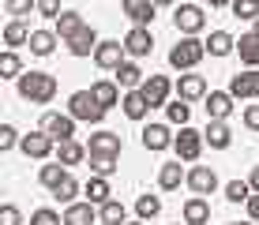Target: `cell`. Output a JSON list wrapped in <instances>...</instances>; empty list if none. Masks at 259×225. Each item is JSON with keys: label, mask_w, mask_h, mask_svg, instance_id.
<instances>
[{"label": "cell", "mask_w": 259, "mask_h": 225, "mask_svg": "<svg viewBox=\"0 0 259 225\" xmlns=\"http://www.w3.org/2000/svg\"><path fill=\"white\" fill-rule=\"evenodd\" d=\"M15 90H19V98L30 102V105H49L53 98H57V79H53L49 71H23V75L15 79Z\"/></svg>", "instance_id": "1"}, {"label": "cell", "mask_w": 259, "mask_h": 225, "mask_svg": "<svg viewBox=\"0 0 259 225\" xmlns=\"http://www.w3.org/2000/svg\"><path fill=\"white\" fill-rule=\"evenodd\" d=\"M203 57H207V41H199L195 34H184V38L169 49V64L177 71H195V64H199Z\"/></svg>", "instance_id": "2"}, {"label": "cell", "mask_w": 259, "mask_h": 225, "mask_svg": "<svg viewBox=\"0 0 259 225\" xmlns=\"http://www.w3.org/2000/svg\"><path fill=\"white\" fill-rule=\"evenodd\" d=\"M68 113L75 116V120H83V124H102L109 109L94 98V90H75V94L68 98Z\"/></svg>", "instance_id": "3"}, {"label": "cell", "mask_w": 259, "mask_h": 225, "mask_svg": "<svg viewBox=\"0 0 259 225\" xmlns=\"http://www.w3.org/2000/svg\"><path fill=\"white\" fill-rule=\"evenodd\" d=\"M203 143H207V135H203V131H195V128H188V124H181V135L173 139V150H177V158H181V161H199Z\"/></svg>", "instance_id": "4"}, {"label": "cell", "mask_w": 259, "mask_h": 225, "mask_svg": "<svg viewBox=\"0 0 259 225\" xmlns=\"http://www.w3.org/2000/svg\"><path fill=\"white\" fill-rule=\"evenodd\" d=\"M19 150L26 158H34V161H46L53 150H57V139H53L49 131L38 128V131H30V135H23V139H19Z\"/></svg>", "instance_id": "5"}, {"label": "cell", "mask_w": 259, "mask_h": 225, "mask_svg": "<svg viewBox=\"0 0 259 225\" xmlns=\"http://www.w3.org/2000/svg\"><path fill=\"white\" fill-rule=\"evenodd\" d=\"M87 150H91V158H120V150H124V139L117 131H94L91 135V143H87Z\"/></svg>", "instance_id": "6"}, {"label": "cell", "mask_w": 259, "mask_h": 225, "mask_svg": "<svg viewBox=\"0 0 259 225\" xmlns=\"http://www.w3.org/2000/svg\"><path fill=\"white\" fill-rule=\"evenodd\" d=\"M124 60H128V49H124V41H98V49H94V64L98 68H105V71H117Z\"/></svg>", "instance_id": "7"}, {"label": "cell", "mask_w": 259, "mask_h": 225, "mask_svg": "<svg viewBox=\"0 0 259 225\" xmlns=\"http://www.w3.org/2000/svg\"><path fill=\"white\" fill-rule=\"evenodd\" d=\"M41 131H49L57 143L75 139V116H71V113H46V116H41Z\"/></svg>", "instance_id": "8"}, {"label": "cell", "mask_w": 259, "mask_h": 225, "mask_svg": "<svg viewBox=\"0 0 259 225\" xmlns=\"http://www.w3.org/2000/svg\"><path fill=\"white\" fill-rule=\"evenodd\" d=\"M173 23H177V30H181V34H199L203 26H207V15H203L199 4H181L173 12Z\"/></svg>", "instance_id": "9"}, {"label": "cell", "mask_w": 259, "mask_h": 225, "mask_svg": "<svg viewBox=\"0 0 259 225\" xmlns=\"http://www.w3.org/2000/svg\"><path fill=\"white\" fill-rule=\"evenodd\" d=\"M229 94H233L237 102H252V98H259V71L255 68L237 71V75L229 79Z\"/></svg>", "instance_id": "10"}, {"label": "cell", "mask_w": 259, "mask_h": 225, "mask_svg": "<svg viewBox=\"0 0 259 225\" xmlns=\"http://www.w3.org/2000/svg\"><path fill=\"white\" fill-rule=\"evenodd\" d=\"M184 184L192 188V195H214L218 192V173H214L210 165H192Z\"/></svg>", "instance_id": "11"}, {"label": "cell", "mask_w": 259, "mask_h": 225, "mask_svg": "<svg viewBox=\"0 0 259 225\" xmlns=\"http://www.w3.org/2000/svg\"><path fill=\"white\" fill-rule=\"evenodd\" d=\"M124 49H128V57H150V49H154V34H150V26H132L128 38H124Z\"/></svg>", "instance_id": "12"}, {"label": "cell", "mask_w": 259, "mask_h": 225, "mask_svg": "<svg viewBox=\"0 0 259 225\" xmlns=\"http://www.w3.org/2000/svg\"><path fill=\"white\" fill-rule=\"evenodd\" d=\"M139 90L147 94V102L158 109V105H165V102H169V94H173L177 86L169 83V75H147V83H143Z\"/></svg>", "instance_id": "13"}, {"label": "cell", "mask_w": 259, "mask_h": 225, "mask_svg": "<svg viewBox=\"0 0 259 225\" xmlns=\"http://www.w3.org/2000/svg\"><path fill=\"white\" fill-rule=\"evenodd\" d=\"M124 15L132 19V26H150V19H154V0H120Z\"/></svg>", "instance_id": "14"}, {"label": "cell", "mask_w": 259, "mask_h": 225, "mask_svg": "<svg viewBox=\"0 0 259 225\" xmlns=\"http://www.w3.org/2000/svg\"><path fill=\"white\" fill-rule=\"evenodd\" d=\"M233 102L237 98L229 94V90H210L207 94V120H226V116L233 113Z\"/></svg>", "instance_id": "15"}, {"label": "cell", "mask_w": 259, "mask_h": 225, "mask_svg": "<svg viewBox=\"0 0 259 225\" xmlns=\"http://www.w3.org/2000/svg\"><path fill=\"white\" fill-rule=\"evenodd\" d=\"M173 86H177V98H184V102H199V98H207V79L192 75V71H188V75H181Z\"/></svg>", "instance_id": "16"}, {"label": "cell", "mask_w": 259, "mask_h": 225, "mask_svg": "<svg viewBox=\"0 0 259 225\" xmlns=\"http://www.w3.org/2000/svg\"><path fill=\"white\" fill-rule=\"evenodd\" d=\"M64 45H68L71 57H91V53L98 49V34H94V26H83V30H75Z\"/></svg>", "instance_id": "17"}, {"label": "cell", "mask_w": 259, "mask_h": 225, "mask_svg": "<svg viewBox=\"0 0 259 225\" xmlns=\"http://www.w3.org/2000/svg\"><path fill=\"white\" fill-rule=\"evenodd\" d=\"M173 139H177V135H169L165 124H147V128H143V147H147L150 154H158V150L173 147Z\"/></svg>", "instance_id": "18"}, {"label": "cell", "mask_w": 259, "mask_h": 225, "mask_svg": "<svg viewBox=\"0 0 259 225\" xmlns=\"http://www.w3.org/2000/svg\"><path fill=\"white\" fill-rule=\"evenodd\" d=\"M120 109H124L128 120H147V113L154 109V105L147 102V94H143V90H128V94H124V102H120Z\"/></svg>", "instance_id": "19"}, {"label": "cell", "mask_w": 259, "mask_h": 225, "mask_svg": "<svg viewBox=\"0 0 259 225\" xmlns=\"http://www.w3.org/2000/svg\"><path fill=\"white\" fill-rule=\"evenodd\" d=\"M98 221V206L87 199V203H68L64 206V225H94Z\"/></svg>", "instance_id": "20"}, {"label": "cell", "mask_w": 259, "mask_h": 225, "mask_svg": "<svg viewBox=\"0 0 259 225\" xmlns=\"http://www.w3.org/2000/svg\"><path fill=\"white\" fill-rule=\"evenodd\" d=\"M184 180H188V173L181 169V158H177V161H165V165L158 169V188H162V192H177Z\"/></svg>", "instance_id": "21"}, {"label": "cell", "mask_w": 259, "mask_h": 225, "mask_svg": "<svg viewBox=\"0 0 259 225\" xmlns=\"http://www.w3.org/2000/svg\"><path fill=\"white\" fill-rule=\"evenodd\" d=\"M184 221H188V225H207L210 221L207 195H192V199H184Z\"/></svg>", "instance_id": "22"}, {"label": "cell", "mask_w": 259, "mask_h": 225, "mask_svg": "<svg viewBox=\"0 0 259 225\" xmlns=\"http://www.w3.org/2000/svg\"><path fill=\"white\" fill-rule=\"evenodd\" d=\"M207 143L210 150H229V143H233V128H229L226 120H207Z\"/></svg>", "instance_id": "23"}, {"label": "cell", "mask_w": 259, "mask_h": 225, "mask_svg": "<svg viewBox=\"0 0 259 225\" xmlns=\"http://www.w3.org/2000/svg\"><path fill=\"white\" fill-rule=\"evenodd\" d=\"M87 158H91V150H87L79 139L57 143V161H64V165H79V161H87Z\"/></svg>", "instance_id": "24"}, {"label": "cell", "mask_w": 259, "mask_h": 225, "mask_svg": "<svg viewBox=\"0 0 259 225\" xmlns=\"http://www.w3.org/2000/svg\"><path fill=\"white\" fill-rule=\"evenodd\" d=\"M83 195H87V199H91L94 206L109 203V199H113V192H109V176H98V173H94V176L83 184Z\"/></svg>", "instance_id": "25"}, {"label": "cell", "mask_w": 259, "mask_h": 225, "mask_svg": "<svg viewBox=\"0 0 259 225\" xmlns=\"http://www.w3.org/2000/svg\"><path fill=\"white\" fill-rule=\"evenodd\" d=\"M117 83L124 90H139L143 83H147V75H143V68L136 64V60H124V64L117 68Z\"/></svg>", "instance_id": "26"}, {"label": "cell", "mask_w": 259, "mask_h": 225, "mask_svg": "<svg viewBox=\"0 0 259 225\" xmlns=\"http://www.w3.org/2000/svg\"><path fill=\"white\" fill-rule=\"evenodd\" d=\"M91 90H94V98L105 105V109H113V105L124 102V98H120V83H113V79H98Z\"/></svg>", "instance_id": "27"}, {"label": "cell", "mask_w": 259, "mask_h": 225, "mask_svg": "<svg viewBox=\"0 0 259 225\" xmlns=\"http://www.w3.org/2000/svg\"><path fill=\"white\" fill-rule=\"evenodd\" d=\"M57 41H60V34H57V30H34L26 45H30L34 57H49V53L57 49Z\"/></svg>", "instance_id": "28"}, {"label": "cell", "mask_w": 259, "mask_h": 225, "mask_svg": "<svg viewBox=\"0 0 259 225\" xmlns=\"http://www.w3.org/2000/svg\"><path fill=\"white\" fill-rule=\"evenodd\" d=\"M237 53H240V64H248V68H259V34H240V41H237Z\"/></svg>", "instance_id": "29"}, {"label": "cell", "mask_w": 259, "mask_h": 225, "mask_svg": "<svg viewBox=\"0 0 259 225\" xmlns=\"http://www.w3.org/2000/svg\"><path fill=\"white\" fill-rule=\"evenodd\" d=\"M30 34H34V30H30L23 19H12V23L4 26V45H8V49H19V45L30 41Z\"/></svg>", "instance_id": "30"}, {"label": "cell", "mask_w": 259, "mask_h": 225, "mask_svg": "<svg viewBox=\"0 0 259 225\" xmlns=\"http://www.w3.org/2000/svg\"><path fill=\"white\" fill-rule=\"evenodd\" d=\"M98 221H102V225H124V221H128V210H124L120 199H109V203L98 206Z\"/></svg>", "instance_id": "31"}, {"label": "cell", "mask_w": 259, "mask_h": 225, "mask_svg": "<svg viewBox=\"0 0 259 225\" xmlns=\"http://www.w3.org/2000/svg\"><path fill=\"white\" fill-rule=\"evenodd\" d=\"M233 49H237V38L226 34V30H214L207 38V53H210V57H229Z\"/></svg>", "instance_id": "32"}, {"label": "cell", "mask_w": 259, "mask_h": 225, "mask_svg": "<svg viewBox=\"0 0 259 225\" xmlns=\"http://www.w3.org/2000/svg\"><path fill=\"white\" fill-rule=\"evenodd\" d=\"M83 15H79V12H60L57 15V34H60V41H68L71 38V34H75V30H83Z\"/></svg>", "instance_id": "33"}, {"label": "cell", "mask_w": 259, "mask_h": 225, "mask_svg": "<svg viewBox=\"0 0 259 225\" xmlns=\"http://www.w3.org/2000/svg\"><path fill=\"white\" fill-rule=\"evenodd\" d=\"M64 176H68V165H64V161H53V165H41V169H38L41 188H49V192H53V188H57Z\"/></svg>", "instance_id": "34"}, {"label": "cell", "mask_w": 259, "mask_h": 225, "mask_svg": "<svg viewBox=\"0 0 259 225\" xmlns=\"http://www.w3.org/2000/svg\"><path fill=\"white\" fill-rule=\"evenodd\" d=\"M79 192H83V188H79V180H75V176H71V173H68V176H64V180H60V184H57V188H53V199H57V203H64V206H68V203H75V195H79Z\"/></svg>", "instance_id": "35"}, {"label": "cell", "mask_w": 259, "mask_h": 225, "mask_svg": "<svg viewBox=\"0 0 259 225\" xmlns=\"http://www.w3.org/2000/svg\"><path fill=\"white\" fill-rule=\"evenodd\" d=\"M19 75H23V64H19V53H15V49L0 53V79H19Z\"/></svg>", "instance_id": "36"}, {"label": "cell", "mask_w": 259, "mask_h": 225, "mask_svg": "<svg viewBox=\"0 0 259 225\" xmlns=\"http://www.w3.org/2000/svg\"><path fill=\"white\" fill-rule=\"evenodd\" d=\"M165 116H169V124H188L192 120V105L184 102V98H177V102L165 105Z\"/></svg>", "instance_id": "37"}, {"label": "cell", "mask_w": 259, "mask_h": 225, "mask_svg": "<svg viewBox=\"0 0 259 225\" xmlns=\"http://www.w3.org/2000/svg\"><path fill=\"white\" fill-rule=\"evenodd\" d=\"M136 214L139 218H158V214H162V199H158V195H139L136 199Z\"/></svg>", "instance_id": "38"}, {"label": "cell", "mask_w": 259, "mask_h": 225, "mask_svg": "<svg viewBox=\"0 0 259 225\" xmlns=\"http://www.w3.org/2000/svg\"><path fill=\"white\" fill-rule=\"evenodd\" d=\"M226 199L229 203H248L252 199V184H248V180H229L226 184Z\"/></svg>", "instance_id": "39"}, {"label": "cell", "mask_w": 259, "mask_h": 225, "mask_svg": "<svg viewBox=\"0 0 259 225\" xmlns=\"http://www.w3.org/2000/svg\"><path fill=\"white\" fill-rule=\"evenodd\" d=\"M229 12L237 15V19H259V0H233V4H229Z\"/></svg>", "instance_id": "40"}, {"label": "cell", "mask_w": 259, "mask_h": 225, "mask_svg": "<svg viewBox=\"0 0 259 225\" xmlns=\"http://www.w3.org/2000/svg\"><path fill=\"white\" fill-rule=\"evenodd\" d=\"M4 12L12 15V19H23V15L38 12V0H4Z\"/></svg>", "instance_id": "41"}, {"label": "cell", "mask_w": 259, "mask_h": 225, "mask_svg": "<svg viewBox=\"0 0 259 225\" xmlns=\"http://www.w3.org/2000/svg\"><path fill=\"white\" fill-rule=\"evenodd\" d=\"M30 225H64V214H57L53 206H38L30 214Z\"/></svg>", "instance_id": "42"}, {"label": "cell", "mask_w": 259, "mask_h": 225, "mask_svg": "<svg viewBox=\"0 0 259 225\" xmlns=\"http://www.w3.org/2000/svg\"><path fill=\"white\" fill-rule=\"evenodd\" d=\"M19 139L23 135L12 128V124H0V150H12V147H19Z\"/></svg>", "instance_id": "43"}, {"label": "cell", "mask_w": 259, "mask_h": 225, "mask_svg": "<svg viewBox=\"0 0 259 225\" xmlns=\"http://www.w3.org/2000/svg\"><path fill=\"white\" fill-rule=\"evenodd\" d=\"M91 169L98 176H113L117 173V158H91Z\"/></svg>", "instance_id": "44"}, {"label": "cell", "mask_w": 259, "mask_h": 225, "mask_svg": "<svg viewBox=\"0 0 259 225\" xmlns=\"http://www.w3.org/2000/svg\"><path fill=\"white\" fill-rule=\"evenodd\" d=\"M0 225H23V214L15 203H4L0 206Z\"/></svg>", "instance_id": "45"}, {"label": "cell", "mask_w": 259, "mask_h": 225, "mask_svg": "<svg viewBox=\"0 0 259 225\" xmlns=\"http://www.w3.org/2000/svg\"><path fill=\"white\" fill-rule=\"evenodd\" d=\"M38 15L57 19V15H60V0H38Z\"/></svg>", "instance_id": "46"}, {"label": "cell", "mask_w": 259, "mask_h": 225, "mask_svg": "<svg viewBox=\"0 0 259 225\" xmlns=\"http://www.w3.org/2000/svg\"><path fill=\"white\" fill-rule=\"evenodd\" d=\"M244 128L259 131V105H248V109H244Z\"/></svg>", "instance_id": "47"}, {"label": "cell", "mask_w": 259, "mask_h": 225, "mask_svg": "<svg viewBox=\"0 0 259 225\" xmlns=\"http://www.w3.org/2000/svg\"><path fill=\"white\" fill-rule=\"evenodd\" d=\"M248 218L259 225V192H252V199H248Z\"/></svg>", "instance_id": "48"}, {"label": "cell", "mask_w": 259, "mask_h": 225, "mask_svg": "<svg viewBox=\"0 0 259 225\" xmlns=\"http://www.w3.org/2000/svg\"><path fill=\"white\" fill-rule=\"evenodd\" d=\"M248 184H252V192H259V165L252 169V176H248Z\"/></svg>", "instance_id": "49"}, {"label": "cell", "mask_w": 259, "mask_h": 225, "mask_svg": "<svg viewBox=\"0 0 259 225\" xmlns=\"http://www.w3.org/2000/svg\"><path fill=\"white\" fill-rule=\"evenodd\" d=\"M207 4H210V8H229L233 0H207Z\"/></svg>", "instance_id": "50"}, {"label": "cell", "mask_w": 259, "mask_h": 225, "mask_svg": "<svg viewBox=\"0 0 259 225\" xmlns=\"http://www.w3.org/2000/svg\"><path fill=\"white\" fill-rule=\"evenodd\" d=\"M154 4H158V8H173L177 0H154Z\"/></svg>", "instance_id": "51"}, {"label": "cell", "mask_w": 259, "mask_h": 225, "mask_svg": "<svg viewBox=\"0 0 259 225\" xmlns=\"http://www.w3.org/2000/svg\"><path fill=\"white\" fill-rule=\"evenodd\" d=\"M124 225H147V218H139V221H124Z\"/></svg>", "instance_id": "52"}, {"label": "cell", "mask_w": 259, "mask_h": 225, "mask_svg": "<svg viewBox=\"0 0 259 225\" xmlns=\"http://www.w3.org/2000/svg\"><path fill=\"white\" fill-rule=\"evenodd\" d=\"M226 225H255V221H226Z\"/></svg>", "instance_id": "53"}, {"label": "cell", "mask_w": 259, "mask_h": 225, "mask_svg": "<svg viewBox=\"0 0 259 225\" xmlns=\"http://www.w3.org/2000/svg\"><path fill=\"white\" fill-rule=\"evenodd\" d=\"M255 34H259V19H255Z\"/></svg>", "instance_id": "54"}, {"label": "cell", "mask_w": 259, "mask_h": 225, "mask_svg": "<svg viewBox=\"0 0 259 225\" xmlns=\"http://www.w3.org/2000/svg\"><path fill=\"white\" fill-rule=\"evenodd\" d=\"M177 225H181V221H177ZM184 225H188V221H184Z\"/></svg>", "instance_id": "55"}]
</instances>
